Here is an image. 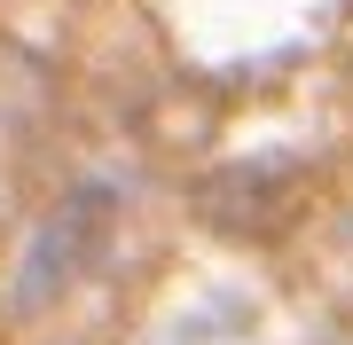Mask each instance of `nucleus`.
Wrapping results in <instances>:
<instances>
[{
    "instance_id": "obj_1",
    "label": "nucleus",
    "mask_w": 353,
    "mask_h": 345,
    "mask_svg": "<svg viewBox=\"0 0 353 345\" xmlns=\"http://www.w3.org/2000/svg\"><path fill=\"white\" fill-rule=\"evenodd\" d=\"M94 243H102V189L71 196V205H55L48 228L32 236L24 267H16V314H39V306H48V298L94 259Z\"/></svg>"
}]
</instances>
